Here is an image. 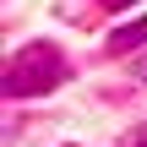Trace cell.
I'll use <instances>...</instances> for the list:
<instances>
[{"mask_svg": "<svg viewBox=\"0 0 147 147\" xmlns=\"http://www.w3.org/2000/svg\"><path fill=\"white\" fill-rule=\"evenodd\" d=\"M65 76H71V65L55 44H22L0 71V93L5 98H38V93H55Z\"/></svg>", "mask_w": 147, "mask_h": 147, "instance_id": "6da1fadb", "label": "cell"}, {"mask_svg": "<svg viewBox=\"0 0 147 147\" xmlns=\"http://www.w3.org/2000/svg\"><path fill=\"white\" fill-rule=\"evenodd\" d=\"M142 44H147V16H136V22H125V27H115L104 49H109V55H136Z\"/></svg>", "mask_w": 147, "mask_h": 147, "instance_id": "7a4b0ae2", "label": "cell"}, {"mask_svg": "<svg viewBox=\"0 0 147 147\" xmlns=\"http://www.w3.org/2000/svg\"><path fill=\"white\" fill-rule=\"evenodd\" d=\"M93 5H104V11H131L136 0H93Z\"/></svg>", "mask_w": 147, "mask_h": 147, "instance_id": "3957f363", "label": "cell"}, {"mask_svg": "<svg viewBox=\"0 0 147 147\" xmlns=\"http://www.w3.org/2000/svg\"><path fill=\"white\" fill-rule=\"evenodd\" d=\"M131 76H136V82H147V55H142V60H131Z\"/></svg>", "mask_w": 147, "mask_h": 147, "instance_id": "277c9868", "label": "cell"}, {"mask_svg": "<svg viewBox=\"0 0 147 147\" xmlns=\"http://www.w3.org/2000/svg\"><path fill=\"white\" fill-rule=\"evenodd\" d=\"M136 147H147V136H142V142H136Z\"/></svg>", "mask_w": 147, "mask_h": 147, "instance_id": "5b68a950", "label": "cell"}]
</instances>
